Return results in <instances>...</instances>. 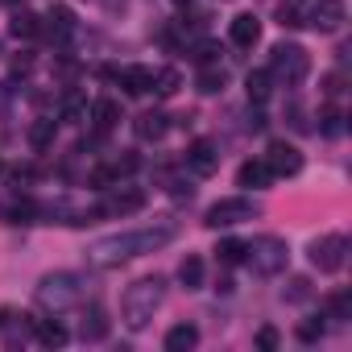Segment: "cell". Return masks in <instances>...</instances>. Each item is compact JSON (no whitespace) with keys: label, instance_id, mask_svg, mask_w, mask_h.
<instances>
[{"label":"cell","instance_id":"cell-1","mask_svg":"<svg viewBox=\"0 0 352 352\" xmlns=\"http://www.w3.org/2000/svg\"><path fill=\"white\" fill-rule=\"evenodd\" d=\"M174 236H179V224H174L170 216H162V220H153V224H145V228H137V232L96 236V241L87 245V261H91L96 270H112V265H120V261H133V257H141V253H153V249L170 245Z\"/></svg>","mask_w":352,"mask_h":352},{"label":"cell","instance_id":"cell-2","mask_svg":"<svg viewBox=\"0 0 352 352\" xmlns=\"http://www.w3.org/2000/svg\"><path fill=\"white\" fill-rule=\"evenodd\" d=\"M162 302H166V282H162V278H137V282L124 290V298H120L124 327H133V331L149 327V319L157 315Z\"/></svg>","mask_w":352,"mask_h":352},{"label":"cell","instance_id":"cell-3","mask_svg":"<svg viewBox=\"0 0 352 352\" xmlns=\"http://www.w3.org/2000/svg\"><path fill=\"white\" fill-rule=\"evenodd\" d=\"M79 298H83V278L79 274L58 270V274H46L38 282V307L50 311V315H63V311L79 307Z\"/></svg>","mask_w":352,"mask_h":352},{"label":"cell","instance_id":"cell-4","mask_svg":"<svg viewBox=\"0 0 352 352\" xmlns=\"http://www.w3.org/2000/svg\"><path fill=\"white\" fill-rule=\"evenodd\" d=\"M245 261L253 265V274L274 278V274L286 270V261H290V245H286L282 236H257L253 245H245Z\"/></svg>","mask_w":352,"mask_h":352},{"label":"cell","instance_id":"cell-5","mask_svg":"<svg viewBox=\"0 0 352 352\" xmlns=\"http://www.w3.org/2000/svg\"><path fill=\"white\" fill-rule=\"evenodd\" d=\"M307 71H311V54H307L302 46H294V42L274 46V54H270V75H274V79H282V83H302Z\"/></svg>","mask_w":352,"mask_h":352},{"label":"cell","instance_id":"cell-6","mask_svg":"<svg viewBox=\"0 0 352 352\" xmlns=\"http://www.w3.org/2000/svg\"><path fill=\"white\" fill-rule=\"evenodd\" d=\"M344 261H348V236L327 232V236L311 241V265L319 274H336V270H344Z\"/></svg>","mask_w":352,"mask_h":352},{"label":"cell","instance_id":"cell-7","mask_svg":"<svg viewBox=\"0 0 352 352\" xmlns=\"http://www.w3.org/2000/svg\"><path fill=\"white\" fill-rule=\"evenodd\" d=\"M257 212H261V208H257L253 199L232 195V199H220V204H212V208H208V224H212V228H232V224L253 220Z\"/></svg>","mask_w":352,"mask_h":352},{"label":"cell","instance_id":"cell-8","mask_svg":"<svg viewBox=\"0 0 352 352\" xmlns=\"http://www.w3.org/2000/svg\"><path fill=\"white\" fill-rule=\"evenodd\" d=\"M348 9H344V0H315L311 13H307V25H315L319 34H336L344 25Z\"/></svg>","mask_w":352,"mask_h":352},{"label":"cell","instance_id":"cell-9","mask_svg":"<svg viewBox=\"0 0 352 352\" xmlns=\"http://www.w3.org/2000/svg\"><path fill=\"white\" fill-rule=\"evenodd\" d=\"M265 166H270L274 179H290V174L302 170V153H298L294 145H286V141H274L270 153H265Z\"/></svg>","mask_w":352,"mask_h":352},{"label":"cell","instance_id":"cell-10","mask_svg":"<svg viewBox=\"0 0 352 352\" xmlns=\"http://www.w3.org/2000/svg\"><path fill=\"white\" fill-rule=\"evenodd\" d=\"M187 166L195 170V174H216L220 170V153H216V145L208 141V137H199V141H191V149H187Z\"/></svg>","mask_w":352,"mask_h":352},{"label":"cell","instance_id":"cell-11","mask_svg":"<svg viewBox=\"0 0 352 352\" xmlns=\"http://www.w3.org/2000/svg\"><path fill=\"white\" fill-rule=\"evenodd\" d=\"M141 208H145V191L124 187V191H116L100 212H104V216H133V212H141Z\"/></svg>","mask_w":352,"mask_h":352},{"label":"cell","instance_id":"cell-12","mask_svg":"<svg viewBox=\"0 0 352 352\" xmlns=\"http://www.w3.org/2000/svg\"><path fill=\"white\" fill-rule=\"evenodd\" d=\"M116 79H120V87H124L129 96L153 91V71H149V67H124V71H116Z\"/></svg>","mask_w":352,"mask_h":352},{"label":"cell","instance_id":"cell-13","mask_svg":"<svg viewBox=\"0 0 352 352\" xmlns=\"http://www.w3.org/2000/svg\"><path fill=\"white\" fill-rule=\"evenodd\" d=\"M228 34H232L236 46L249 50V46H257V38H261V21H257L253 13H241V17H232V30H228Z\"/></svg>","mask_w":352,"mask_h":352},{"label":"cell","instance_id":"cell-14","mask_svg":"<svg viewBox=\"0 0 352 352\" xmlns=\"http://www.w3.org/2000/svg\"><path fill=\"white\" fill-rule=\"evenodd\" d=\"M133 129H137V137H141V141H162V137H166V129H170V120H166V112H141Z\"/></svg>","mask_w":352,"mask_h":352},{"label":"cell","instance_id":"cell-15","mask_svg":"<svg viewBox=\"0 0 352 352\" xmlns=\"http://www.w3.org/2000/svg\"><path fill=\"white\" fill-rule=\"evenodd\" d=\"M79 336H83V340H91V344L108 336V315H104V307H87V311H83V323H79Z\"/></svg>","mask_w":352,"mask_h":352},{"label":"cell","instance_id":"cell-16","mask_svg":"<svg viewBox=\"0 0 352 352\" xmlns=\"http://www.w3.org/2000/svg\"><path fill=\"white\" fill-rule=\"evenodd\" d=\"M236 183H241V187H270L274 174H270L265 162H245V166L236 170Z\"/></svg>","mask_w":352,"mask_h":352},{"label":"cell","instance_id":"cell-17","mask_svg":"<svg viewBox=\"0 0 352 352\" xmlns=\"http://www.w3.org/2000/svg\"><path fill=\"white\" fill-rule=\"evenodd\" d=\"M195 344H199V331H195L191 323H179V327L166 331V352H187V348H195Z\"/></svg>","mask_w":352,"mask_h":352},{"label":"cell","instance_id":"cell-18","mask_svg":"<svg viewBox=\"0 0 352 352\" xmlns=\"http://www.w3.org/2000/svg\"><path fill=\"white\" fill-rule=\"evenodd\" d=\"M116 120H120V104H116V100H96V104H91V124H96L100 133L116 129Z\"/></svg>","mask_w":352,"mask_h":352},{"label":"cell","instance_id":"cell-19","mask_svg":"<svg viewBox=\"0 0 352 352\" xmlns=\"http://www.w3.org/2000/svg\"><path fill=\"white\" fill-rule=\"evenodd\" d=\"M179 282H183L187 290H199V286H204V257L187 253V257H183V265H179Z\"/></svg>","mask_w":352,"mask_h":352},{"label":"cell","instance_id":"cell-20","mask_svg":"<svg viewBox=\"0 0 352 352\" xmlns=\"http://www.w3.org/2000/svg\"><path fill=\"white\" fill-rule=\"evenodd\" d=\"M46 30H50V38H71V34H75V17H71V9H50Z\"/></svg>","mask_w":352,"mask_h":352},{"label":"cell","instance_id":"cell-21","mask_svg":"<svg viewBox=\"0 0 352 352\" xmlns=\"http://www.w3.org/2000/svg\"><path fill=\"white\" fill-rule=\"evenodd\" d=\"M38 340H42L46 348H63V344H67V327H63L58 319H42V323H38Z\"/></svg>","mask_w":352,"mask_h":352},{"label":"cell","instance_id":"cell-22","mask_svg":"<svg viewBox=\"0 0 352 352\" xmlns=\"http://www.w3.org/2000/svg\"><path fill=\"white\" fill-rule=\"evenodd\" d=\"M270 83H274L270 71H253L249 83H245V87H249V100H253V104H265V100H270Z\"/></svg>","mask_w":352,"mask_h":352},{"label":"cell","instance_id":"cell-23","mask_svg":"<svg viewBox=\"0 0 352 352\" xmlns=\"http://www.w3.org/2000/svg\"><path fill=\"white\" fill-rule=\"evenodd\" d=\"M199 91H204V96L224 91V71H220V67H212V63H204V71H199Z\"/></svg>","mask_w":352,"mask_h":352},{"label":"cell","instance_id":"cell-24","mask_svg":"<svg viewBox=\"0 0 352 352\" xmlns=\"http://www.w3.org/2000/svg\"><path fill=\"white\" fill-rule=\"evenodd\" d=\"M216 257H220L224 265H241V261H245V241H220V245H216Z\"/></svg>","mask_w":352,"mask_h":352},{"label":"cell","instance_id":"cell-25","mask_svg":"<svg viewBox=\"0 0 352 352\" xmlns=\"http://www.w3.org/2000/svg\"><path fill=\"white\" fill-rule=\"evenodd\" d=\"M9 30H13V38H34V34H38L42 25H38V17H34V13H17Z\"/></svg>","mask_w":352,"mask_h":352},{"label":"cell","instance_id":"cell-26","mask_svg":"<svg viewBox=\"0 0 352 352\" xmlns=\"http://www.w3.org/2000/svg\"><path fill=\"white\" fill-rule=\"evenodd\" d=\"M179 83H183L179 71H157V75H153V91H157V96H174V91H179Z\"/></svg>","mask_w":352,"mask_h":352},{"label":"cell","instance_id":"cell-27","mask_svg":"<svg viewBox=\"0 0 352 352\" xmlns=\"http://www.w3.org/2000/svg\"><path fill=\"white\" fill-rule=\"evenodd\" d=\"M282 298H286V302H307V298H311V282H307V278H294L290 290H282Z\"/></svg>","mask_w":352,"mask_h":352},{"label":"cell","instance_id":"cell-28","mask_svg":"<svg viewBox=\"0 0 352 352\" xmlns=\"http://www.w3.org/2000/svg\"><path fill=\"white\" fill-rule=\"evenodd\" d=\"M50 137H54V120H38V124L30 129V141H34V145H46Z\"/></svg>","mask_w":352,"mask_h":352},{"label":"cell","instance_id":"cell-29","mask_svg":"<svg viewBox=\"0 0 352 352\" xmlns=\"http://www.w3.org/2000/svg\"><path fill=\"white\" fill-rule=\"evenodd\" d=\"M323 319H327V315H319V319L302 323V327H298V336H302V340H319V336H323Z\"/></svg>","mask_w":352,"mask_h":352},{"label":"cell","instance_id":"cell-30","mask_svg":"<svg viewBox=\"0 0 352 352\" xmlns=\"http://www.w3.org/2000/svg\"><path fill=\"white\" fill-rule=\"evenodd\" d=\"M327 311H331V319H348V294H336L327 302Z\"/></svg>","mask_w":352,"mask_h":352},{"label":"cell","instance_id":"cell-31","mask_svg":"<svg viewBox=\"0 0 352 352\" xmlns=\"http://www.w3.org/2000/svg\"><path fill=\"white\" fill-rule=\"evenodd\" d=\"M340 129H344L340 124V112H323V133L327 137H340Z\"/></svg>","mask_w":352,"mask_h":352},{"label":"cell","instance_id":"cell-32","mask_svg":"<svg viewBox=\"0 0 352 352\" xmlns=\"http://www.w3.org/2000/svg\"><path fill=\"white\" fill-rule=\"evenodd\" d=\"M257 344H261L265 352H270V348H278V331H274V327H261V331H257Z\"/></svg>","mask_w":352,"mask_h":352},{"label":"cell","instance_id":"cell-33","mask_svg":"<svg viewBox=\"0 0 352 352\" xmlns=\"http://www.w3.org/2000/svg\"><path fill=\"white\" fill-rule=\"evenodd\" d=\"M63 112H67V120H79V116H83V104H79V100H75V96H71V100H67V108H63Z\"/></svg>","mask_w":352,"mask_h":352}]
</instances>
